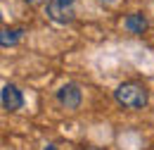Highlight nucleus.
I'll return each instance as SVG.
<instances>
[{
    "mask_svg": "<svg viewBox=\"0 0 154 150\" xmlns=\"http://www.w3.org/2000/svg\"><path fill=\"white\" fill-rule=\"evenodd\" d=\"M21 29H2V34H0V43L7 48V45H14L17 41L21 38Z\"/></svg>",
    "mask_w": 154,
    "mask_h": 150,
    "instance_id": "6",
    "label": "nucleus"
},
{
    "mask_svg": "<svg viewBox=\"0 0 154 150\" xmlns=\"http://www.w3.org/2000/svg\"><path fill=\"white\" fill-rule=\"evenodd\" d=\"M0 100H2V107L7 110V112H14V110H19L21 105H24V95L17 86H12V83H5L2 86V93H0Z\"/></svg>",
    "mask_w": 154,
    "mask_h": 150,
    "instance_id": "4",
    "label": "nucleus"
},
{
    "mask_svg": "<svg viewBox=\"0 0 154 150\" xmlns=\"http://www.w3.org/2000/svg\"><path fill=\"white\" fill-rule=\"evenodd\" d=\"M83 150H102V148H83Z\"/></svg>",
    "mask_w": 154,
    "mask_h": 150,
    "instance_id": "10",
    "label": "nucleus"
},
{
    "mask_svg": "<svg viewBox=\"0 0 154 150\" xmlns=\"http://www.w3.org/2000/svg\"><path fill=\"white\" fill-rule=\"evenodd\" d=\"M114 98H116L119 105H123V107H128V110H142V107L147 105V100H149L147 88L140 86V83H135V81L121 83L114 91Z\"/></svg>",
    "mask_w": 154,
    "mask_h": 150,
    "instance_id": "1",
    "label": "nucleus"
},
{
    "mask_svg": "<svg viewBox=\"0 0 154 150\" xmlns=\"http://www.w3.org/2000/svg\"><path fill=\"white\" fill-rule=\"evenodd\" d=\"M123 24H126V29H128L131 34H142V31L147 29V19L142 17V15H137V12H135V15H128Z\"/></svg>",
    "mask_w": 154,
    "mask_h": 150,
    "instance_id": "5",
    "label": "nucleus"
},
{
    "mask_svg": "<svg viewBox=\"0 0 154 150\" xmlns=\"http://www.w3.org/2000/svg\"><path fill=\"white\" fill-rule=\"evenodd\" d=\"M26 2H29V5H38L40 0H26Z\"/></svg>",
    "mask_w": 154,
    "mask_h": 150,
    "instance_id": "8",
    "label": "nucleus"
},
{
    "mask_svg": "<svg viewBox=\"0 0 154 150\" xmlns=\"http://www.w3.org/2000/svg\"><path fill=\"white\" fill-rule=\"evenodd\" d=\"M100 2H104V5H116L119 0H100Z\"/></svg>",
    "mask_w": 154,
    "mask_h": 150,
    "instance_id": "7",
    "label": "nucleus"
},
{
    "mask_svg": "<svg viewBox=\"0 0 154 150\" xmlns=\"http://www.w3.org/2000/svg\"><path fill=\"white\" fill-rule=\"evenodd\" d=\"M57 100L66 110H78V105H81V88L76 83H64L57 91Z\"/></svg>",
    "mask_w": 154,
    "mask_h": 150,
    "instance_id": "3",
    "label": "nucleus"
},
{
    "mask_svg": "<svg viewBox=\"0 0 154 150\" xmlns=\"http://www.w3.org/2000/svg\"><path fill=\"white\" fill-rule=\"evenodd\" d=\"M45 150H57V148L55 145H45Z\"/></svg>",
    "mask_w": 154,
    "mask_h": 150,
    "instance_id": "9",
    "label": "nucleus"
},
{
    "mask_svg": "<svg viewBox=\"0 0 154 150\" xmlns=\"http://www.w3.org/2000/svg\"><path fill=\"white\" fill-rule=\"evenodd\" d=\"M48 17L57 24H69L76 17V5L74 0H50L48 2Z\"/></svg>",
    "mask_w": 154,
    "mask_h": 150,
    "instance_id": "2",
    "label": "nucleus"
}]
</instances>
